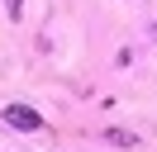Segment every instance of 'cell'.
Returning a JSON list of instances; mask_svg holds the SVG:
<instances>
[{
	"instance_id": "6da1fadb",
	"label": "cell",
	"mask_w": 157,
	"mask_h": 152,
	"mask_svg": "<svg viewBox=\"0 0 157 152\" xmlns=\"http://www.w3.org/2000/svg\"><path fill=\"white\" fill-rule=\"evenodd\" d=\"M5 124H10V128H19V133H38L43 128V114L33 109V104H5Z\"/></svg>"
},
{
	"instance_id": "7a4b0ae2",
	"label": "cell",
	"mask_w": 157,
	"mask_h": 152,
	"mask_svg": "<svg viewBox=\"0 0 157 152\" xmlns=\"http://www.w3.org/2000/svg\"><path fill=\"white\" fill-rule=\"evenodd\" d=\"M105 142H114V147H138V133H128V128H105Z\"/></svg>"
},
{
	"instance_id": "3957f363",
	"label": "cell",
	"mask_w": 157,
	"mask_h": 152,
	"mask_svg": "<svg viewBox=\"0 0 157 152\" xmlns=\"http://www.w3.org/2000/svg\"><path fill=\"white\" fill-rule=\"evenodd\" d=\"M5 10H10V19H19L24 14V0H5Z\"/></svg>"
}]
</instances>
